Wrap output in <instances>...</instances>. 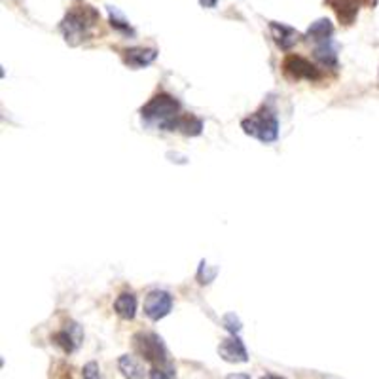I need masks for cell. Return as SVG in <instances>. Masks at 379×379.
Listing matches in <instances>:
<instances>
[{"label": "cell", "instance_id": "6da1fadb", "mask_svg": "<svg viewBox=\"0 0 379 379\" xmlns=\"http://www.w3.org/2000/svg\"><path fill=\"white\" fill-rule=\"evenodd\" d=\"M101 15L93 6H76L71 12H67L63 22L59 25L63 33L65 42L71 46H80L85 40H92L97 33Z\"/></svg>", "mask_w": 379, "mask_h": 379}, {"label": "cell", "instance_id": "7a4b0ae2", "mask_svg": "<svg viewBox=\"0 0 379 379\" xmlns=\"http://www.w3.org/2000/svg\"><path fill=\"white\" fill-rule=\"evenodd\" d=\"M180 116V103L169 93H158L141 108V118L148 126L163 131H175L176 119Z\"/></svg>", "mask_w": 379, "mask_h": 379}, {"label": "cell", "instance_id": "3957f363", "mask_svg": "<svg viewBox=\"0 0 379 379\" xmlns=\"http://www.w3.org/2000/svg\"><path fill=\"white\" fill-rule=\"evenodd\" d=\"M241 129L249 137H253V139L264 142V144H271V142L279 139V119L266 106H262L260 110L246 116L241 121Z\"/></svg>", "mask_w": 379, "mask_h": 379}, {"label": "cell", "instance_id": "277c9868", "mask_svg": "<svg viewBox=\"0 0 379 379\" xmlns=\"http://www.w3.org/2000/svg\"><path fill=\"white\" fill-rule=\"evenodd\" d=\"M133 347L137 355L146 360L152 366L165 364L169 362L167 347L163 344V339L154 332H139L133 336Z\"/></svg>", "mask_w": 379, "mask_h": 379}, {"label": "cell", "instance_id": "5b68a950", "mask_svg": "<svg viewBox=\"0 0 379 379\" xmlns=\"http://www.w3.org/2000/svg\"><path fill=\"white\" fill-rule=\"evenodd\" d=\"M283 74L292 80V82H300V80H308V82H319L323 80V71L313 65L309 59L302 56H287L281 65Z\"/></svg>", "mask_w": 379, "mask_h": 379}, {"label": "cell", "instance_id": "8992f818", "mask_svg": "<svg viewBox=\"0 0 379 379\" xmlns=\"http://www.w3.org/2000/svg\"><path fill=\"white\" fill-rule=\"evenodd\" d=\"M173 309V296L169 294L167 290H150L144 298V315L150 321H162L171 313Z\"/></svg>", "mask_w": 379, "mask_h": 379}, {"label": "cell", "instance_id": "52a82bcc", "mask_svg": "<svg viewBox=\"0 0 379 379\" xmlns=\"http://www.w3.org/2000/svg\"><path fill=\"white\" fill-rule=\"evenodd\" d=\"M82 339H84V332L80 328V324L76 323H67L65 324V328H61L59 332H56L53 336H51V342L61 349L67 355H71L80 347L82 344Z\"/></svg>", "mask_w": 379, "mask_h": 379}, {"label": "cell", "instance_id": "ba28073f", "mask_svg": "<svg viewBox=\"0 0 379 379\" xmlns=\"http://www.w3.org/2000/svg\"><path fill=\"white\" fill-rule=\"evenodd\" d=\"M218 355L224 358L226 362H232V364L249 362V353H246L243 339L239 336H230L222 339L218 345Z\"/></svg>", "mask_w": 379, "mask_h": 379}, {"label": "cell", "instance_id": "9c48e42d", "mask_svg": "<svg viewBox=\"0 0 379 379\" xmlns=\"http://www.w3.org/2000/svg\"><path fill=\"white\" fill-rule=\"evenodd\" d=\"M269 33H271V38L277 44V48L283 49V51H290L302 40V35L294 27L279 22H269Z\"/></svg>", "mask_w": 379, "mask_h": 379}, {"label": "cell", "instance_id": "30bf717a", "mask_svg": "<svg viewBox=\"0 0 379 379\" xmlns=\"http://www.w3.org/2000/svg\"><path fill=\"white\" fill-rule=\"evenodd\" d=\"M324 2L336 12L337 19L345 27H349L357 22L360 8L366 4V0H324Z\"/></svg>", "mask_w": 379, "mask_h": 379}, {"label": "cell", "instance_id": "8fae6325", "mask_svg": "<svg viewBox=\"0 0 379 379\" xmlns=\"http://www.w3.org/2000/svg\"><path fill=\"white\" fill-rule=\"evenodd\" d=\"M158 57V49L155 48H127L121 49V59L129 69H144L154 63Z\"/></svg>", "mask_w": 379, "mask_h": 379}, {"label": "cell", "instance_id": "7c38bea8", "mask_svg": "<svg viewBox=\"0 0 379 379\" xmlns=\"http://www.w3.org/2000/svg\"><path fill=\"white\" fill-rule=\"evenodd\" d=\"M332 36H334V25H332L328 17H321V19H317V22L309 25L303 38H308L309 42L319 44L324 42V40H330Z\"/></svg>", "mask_w": 379, "mask_h": 379}, {"label": "cell", "instance_id": "4fadbf2b", "mask_svg": "<svg viewBox=\"0 0 379 379\" xmlns=\"http://www.w3.org/2000/svg\"><path fill=\"white\" fill-rule=\"evenodd\" d=\"M313 56L319 63L323 67H330V69H336L337 67V44L334 40H324V42L315 44V49H313Z\"/></svg>", "mask_w": 379, "mask_h": 379}, {"label": "cell", "instance_id": "5bb4252c", "mask_svg": "<svg viewBox=\"0 0 379 379\" xmlns=\"http://www.w3.org/2000/svg\"><path fill=\"white\" fill-rule=\"evenodd\" d=\"M118 368L121 376L126 379H144L146 372L144 366L141 364V360H137L133 355H121L118 358Z\"/></svg>", "mask_w": 379, "mask_h": 379}, {"label": "cell", "instance_id": "9a60e30c", "mask_svg": "<svg viewBox=\"0 0 379 379\" xmlns=\"http://www.w3.org/2000/svg\"><path fill=\"white\" fill-rule=\"evenodd\" d=\"M114 311L121 319H126V321L135 319V315H137V298H135L133 292H121V294H118V298L114 300Z\"/></svg>", "mask_w": 379, "mask_h": 379}, {"label": "cell", "instance_id": "2e32d148", "mask_svg": "<svg viewBox=\"0 0 379 379\" xmlns=\"http://www.w3.org/2000/svg\"><path fill=\"white\" fill-rule=\"evenodd\" d=\"M175 131H180L186 137H197L203 131V121L194 116V114H180L178 119H176Z\"/></svg>", "mask_w": 379, "mask_h": 379}, {"label": "cell", "instance_id": "e0dca14e", "mask_svg": "<svg viewBox=\"0 0 379 379\" xmlns=\"http://www.w3.org/2000/svg\"><path fill=\"white\" fill-rule=\"evenodd\" d=\"M106 12H108V22H110V27L114 31H118L119 35L126 36H135V31L131 27V23L127 19L126 15L119 12L116 6H106Z\"/></svg>", "mask_w": 379, "mask_h": 379}, {"label": "cell", "instance_id": "ac0fdd59", "mask_svg": "<svg viewBox=\"0 0 379 379\" xmlns=\"http://www.w3.org/2000/svg\"><path fill=\"white\" fill-rule=\"evenodd\" d=\"M176 370L175 364L169 360L165 364H158L150 368V373H148V379H175Z\"/></svg>", "mask_w": 379, "mask_h": 379}, {"label": "cell", "instance_id": "d6986e66", "mask_svg": "<svg viewBox=\"0 0 379 379\" xmlns=\"http://www.w3.org/2000/svg\"><path fill=\"white\" fill-rule=\"evenodd\" d=\"M222 324H224V328L230 332L232 336H239V332L243 330V324H241V321H239V317L235 315V313H228V315H224Z\"/></svg>", "mask_w": 379, "mask_h": 379}, {"label": "cell", "instance_id": "ffe728a7", "mask_svg": "<svg viewBox=\"0 0 379 379\" xmlns=\"http://www.w3.org/2000/svg\"><path fill=\"white\" fill-rule=\"evenodd\" d=\"M217 277V267H212L211 271H209V264L207 262H201L199 264V269H197V281L199 285H209Z\"/></svg>", "mask_w": 379, "mask_h": 379}, {"label": "cell", "instance_id": "44dd1931", "mask_svg": "<svg viewBox=\"0 0 379 379\" xmlns=\"http://www.w3.org/2000/svg\"><path fill=\"white\" fill-rule=\"evenodd\" d=\"M82 378L84 379H105L103 373H101V368H99L97 362H87V364L82 368Z\"/></svg>", "mask_w": 379, "mask_h": 379}, {"label": "cell", "instance_id": "7402d4cb", "mask_svg": "<svg viewBox=\"0 0 379 379\" xmlns=\"http://www.w3.org/2000/svg\"><path fill=\"white\" fill-rule=\"evenodd\" d=\"M199 4H201L203 8H209V10H211V8H217L218 0H199Z\"/></svg>", "mask_w": 379, "mask_h": 379}, {"label": "cell", "instance_id": "603a6c76", "mask_svg": "<svg viewBox=\"0 0 379 379\" xmlns=\"http://www.w3.org/2000/svg\"><path fill=\"white\" fill-rule=\"evenodd\" d=\"M226 379H251L249 373H232V376H228Z\"/></svg>", "mask_w": 379, "mask_h": 379}, {"label": "cell", "instance_id": "cb8c5ba5", "mask_svg": "<svg viewBox=\"0 0 379 379\" xmlns=\"http://www.w3.org/2000/svg\"><path fill=\"white\" fill-rule=\"evenodd\" d=\"M262 379H285V378H281V376H275V373H266Z\"/></svg>", "mask_w": 379, "mask_h": 379}]
</instances>
